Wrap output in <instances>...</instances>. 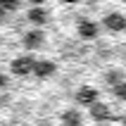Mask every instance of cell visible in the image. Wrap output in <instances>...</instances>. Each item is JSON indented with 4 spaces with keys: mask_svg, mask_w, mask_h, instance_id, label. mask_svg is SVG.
<instances>
[{
    "mask_svg": "<svg viewBox=\"0 0 126 126\" xmlns=\"http://www.w3.org/2000/svg\"><path fill=\"white\" fill-rule=\"evenodd\" d=\"M33 67H36V57H31V55H21V57H14L12 60V74L14 76H29V74H33Z\"/></svg>",
    "mask_w": 126,
    "mask_h": 126,
    "instance_id": "6da1fadb",
    "label": "cell"
},
{
    "mask_svg": "<svg viewBox=\"0 0 126 126\" xmlns=\"http://www.w3.org/2000/svg\"><path fill=\"white\" fill-rule=\"evenodd\" d=\"M102 24H105L107 31L121 33V31H126V14H121V12H110L105 19H102Z\"/></svg>",
    "mask_w": 126,
    "mask_h": 126,
    "instance_id": "7a4b0ae2",
    "label": "cell"
},
{
    "mask_svg": "<svg viewBox=\"0 0 126 126\" xmlns=\"http://www.w3.org/2000/svg\"><path fill=\"white\" fill-rule=\"evenodd\" d=\"M21 43H24V48H26V50H38V48H43V43H45V36H43V31L33 29V31L24 33Z\"/></svg>",
    "mask_w": 126,
    "mask_h": 126,
    "instance_id": "3957f363",
    "label": "cell"
},
{
    "mask_svg": "<svg viewBox=\"0 0 126 126\" xmlns=\"http://www.w3.org/2000/svg\"><path fill=\"white\" fill-rule=\"evenodd\" d=\"M76 31H79V36H81L83 41H93V38L98 36V24L93 19H81L76 24Z\"/></svg>",
    "mask_w": 126,
    "mask_h": 126,
    "instance_id": "277c9868",
    "label": "cell"
},
{
    "mask_svg": "<svg viewBox=\"0 0 126 126\" xmlns=\"http://www.w3.org/2000/svg\"><path fill=\"white\" fill-rule=\"evenodd\" d=\"M76 102H81V105H95L98 102V91L93 88V86H81L76 93Z\"/></svg>",
    "mask_w": 126,
    "mask_h": 126,
    "instance_id": "5b68a950",
    "label": "cell"
},
{
    "mask_svg": "<svg viewBox=\"0 0 126 126\" xmlns=\"http://www.w3.org/2000/svg\"><path fill=\"white\" fill-rule=\"evenodd\" d=\"M55 74V62L50 60H36V67H33V76L38 79H48Z\"/></svg>",
    "mask_w": 126,
    "mask_h": 126,
    "instance_id": "8992f818",
    "label": "cell"
},
{
    "mask_svg": "<svg viewBox=\"0 0 126 126\" xmlns=\"http://www.w3.org/2000/svg\"><path fill=\"white\" fill-rule=\"evenodd\" d=\"M26 17H29V21H31V24H36V26H43V24L48 21V12H45L43 7H31Z\"/></svg>",
    "mask_w": 126,
    "mask_h": 126,
    "instance_id": "52a82bcc",
    "label": "cell"
},
{
    "mask_svg": "<svg viewBox=\"0 0 126 126\" xmlns=\"http://www.w3.org/2000/svg\"><path fill=\"white\" fill-rule=\"evenodd\" d=\"M91 114H93V119L102 121V119H107V114H110V110H107V105H102V102H95V105L91 107Z\"/></svg>",
    "mask_w": 126,
    "mask_h": 126,
    "instance_id": "ba28073f",
    "label": "cell"
},
{
    "mask_svg": "<svg viewBox=\"0 0 126 126\" xmlns=\"http://www.w3.org/2000/svg\"><path fill=\"white\" fill-rule=\"evenodd\" d=\"M105 81H107L110 86H114V88H117V86L124 81V74H121L119 69H110V71L105 74Z\"/></svg>",
    "mask_w": 126,
    "mask_h": 126,
    "instance_id": "9c48e42d",
    "label": "cell"
},
{
    "mask_svg": "<svg viewBox=\"0 0 126 126\" xmlns=\"http://www.w3.org/2000/svg\"><path fill=\"white\" fill-rule=\"evenodd\" d=\"M62 119H64L67 126H79V124H81V114H79L76 110H69V112H64Z\"/></svg>",
    "mask_w": 126,
    "mask_h": 126,
    "instance_id": "30bf717a",
    "label": "cell"
},
{
    "mask_svg": "<svg viewBox=\"0 0 126 126\" xmlns=\"http://www.w3.org/2000/svg\"><path fill=\"white\" fill-rule=\"evenodd\" d=\"M0 7H2L7 14H10V12H17V10L21 7V0H0Z\"/></svg>",
    "mask_w": 126,
    "mask_h": 126,
    "instance_id": "8fae6325",
    "label": "cell"
},
{
    "mask_svg": "<svg viewBox=\"0 0 126 126\" xmlns=\"http://www.w3.org/2000/svg\"><path fill=\"white\" fill-rule=\"evenodd\" d=\"M114 95H117L119 100H126V81H121V83L114 88Z\"/></svg>",
    "mask_w": 126,
    "mask_h": 126,
    "instance_id": "7c38bea8",
    "label": "cell"
},
{
    "mask_svg": "<svg viewBox=\"0 0 126 126\" xmlns=\"http://www.w3.org/2000/svg\"><path fill=\"white\" fill-rule=\"evenodd\" d=\"M5 21H7V12H5V10H2V7H0V26H2Z\"/></svg>",
    "mask_w": 126,
    "mask_h": 126,
    "instance_id": "4fadbf2b",
    "label": "cell"
},
{
    "mask_svg": "<svg viewBox=\"0 0 126 126\" xmlns=\"http://www.w3.org/2000/svg\"><path fill=\"white\" fill-rule=\"evenodd\" d=\"M26 2H31V5H33V7H41L43 2H45V0H26Z\"/></svg>",
    "mask_w": 126,
    "mask_h": 126,
    "instance_id": "5bb4252c",
    "label": "cell"
},
{
    "mask_svg": "<svg viewBox=\"0 0 126 126\" xmlns=\"http://www.w3.org/2000/svg\"><path fill=\"white\" fill-rule=\"evenodd\" d=\"M5 83H7V76H5V74H0V88H2Z\"/></svg>",
    "mask_w": 126,
    "mask_h": 126,
    "instance_id": "9a60e30c",
    "label": "cell"
},
{
    "mask_svg": "<svg viewBox=\"0 0 126 126\" xmlns=\"http://www.w3.org/2000/svg\"><path fill=\"white\" fill-rule=\"evenodd\" d=\"M60 2H64V5H76L79 0H60Z\"/></svg>",
    "mask_w": 126,
    "mask_h": 126,
    "instance_id": "2e32d148",
    "label": "cell"
}]
</instances>
